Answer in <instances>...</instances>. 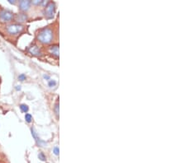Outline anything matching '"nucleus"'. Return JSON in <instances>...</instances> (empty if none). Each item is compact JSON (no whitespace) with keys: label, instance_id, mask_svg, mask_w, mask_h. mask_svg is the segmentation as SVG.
I'll use <instances>...</instances> for the list:
<instances>
[{"label":"nucleus","instance_id":"obj_1","mask_svg":"<svg viewBox=\"0 0 186 163\" xmlns=\"http://www.w3.org/2000/svg\"><path fill=\"white\" fill-rule=\"evenodd\" d=\"M37 38L42 44H50L53 40V31L49 27H44L39 30Z\"/></svg>","mask_w":186,"mask_h":163},{"label":"nucleus","instance_id":"obj_2","mask_svg":"<svg viewBox=\"0 0 186 163\" xmlns=\"http://www.w3.org/2000/svg\"><path fill=\"white\" fill-rule=\"evenodd\" d=\"M24 26L19 23H14V24H10L6 27L7 33L9 35H18L21 33L22 30H24Z\"/></svg>","mask_w":186,"mask_h":163},{"label":"nucleus","instance_id":"obj_3","mask_svg":"<svg viewBox=\"0 0 186 163\" xmlns=\"http://www.w3.org/2000/svg\"><path fill=\"white\" fill-rule=\"evenodd\" d=\"M13 13L6 9L0 10V21L2 22H9L13 19Z\"/></svg>","mask_w":186,"mask_h":163},{"label":"nucleus","instance_id":"obj_4","mask_svg":"<svg viewBox=\"0 0 186 163\" xmlns=\"http://www.w3.org/2000/svg\"><path fill=\"white\" fill-rule=\"evenodd\" d=\"M55 11V3L53 2H50L47 3V5L46 6V9H45V15L47 18H52L54 17Z\"/></svg>","mask_w":186,"mask_h":163},{"label":"nucleus","instance_id":"obj_5","mask_svg":"<svg viewBox=\"0 0 186 163\" xmlns=\"http://www.w3.org/2000/svg\"><path fill=\"white\" fill-rule=\"evenodd\" d=\"M31 131H32V137L34 138V139L36 140L37 145H38L39 147H46V142L42 141V140L40 139V138H38V136H37V132L35 131V129H34L33 128H32V129H31Z\"/></svg>","mask_w":186,"mask_h":163},{"label":"nucleus","instance_id":"obj_6","mask_svg":"<svg viewBox=\"0 0 186 163\" xmlns=\"http://www.w3.org/2000/svg\"><path fill=\"white\" fill-rule=\"evenodd\" d=\"M31 4H32V2H31V1L22 0V1H20V2H19V8H20V10H22V11L26 12V11H28V9L30 8Z\"/></svg>","mask_w":186,"mask_h":163},{"label":"nucleus","instance_id":"obj_7","mask_svg":"<svg viewBox=\"0 0 186 163\" xmlns=\"http://www.w3.org/2000/svg\"><path fill=\"white\" fill-rule=\"evenodd\" d=\"M28 52L34 56H40L42 54V52L40 50L39 47L37 45H32L28 49Z\"/></svg>","mask_w":186,"mask_h":163},{"label":"nucleus","instance_id":"obj_8","mask_svg":"<svg viewBox=\"0 0 186 163\" xmlns=\"http://www.w3.org/2000/svg\"><path fill=\"white\" fill-rule=\"evenodd\" d=\"M50 53L55 58L59 57V45H54L50 46L49 48Z\"/></svg>","mask_w":186,"mask_h":163},{"label":"nucleus","instance_id":"obj_9","mask_svg":"<svg viewBox=\"0 0 186 163\" xmlns=\"http://www.w3.org/2000/svg\"><path fill=\"white\" fill-rule=\"evenodd\" d=\"M27 18H28V17H27L26 14H24V13H19V14H18L17 17H16V20L18 21V22L19 21H20V22H22V21H26Z\"/></svg>","mask_w":186,"mask_h":163},{"label":"nucleus","instance_id":"obj_10","mask_svg":"<svg viewBox=\"0 0 186 163\" xmlns=\"http://www.w3.org/2000/svg\"><path fill=\"white\" fill-rule=\"evenodd\" d=\"M20 109H21V110L23 113H28V106H27V105H24V104H22V105H20Z\"/></svg>","mask_w":186,"mask_h":163},{"label":"nucleus","instance_id":"obj_11","mask_svg":"<svg viewBox=\"0 0 186 163\" xmlns=\"http://www.w3.org/2000/svg\"><path fill=\"white\" fill-rule=\"evenodd\" d=\"M25 120H26V121H27L28 123H31V122H32V116L30 114L27 113V114L25 115Z\"/></svg>","mask_w":186,"mask_h":163},{"label":"nucleus","instance_id":"obj_12","mask_svg":"<svg viewBox=\"0 0 186 163\" xmlns=\"http://www.w3.org/2000/svg\"><path fill=\"white\" fill-rule=\"evenodd\" d=\"M38 158H39L41 161H46V156H45V154L43 153V152H40V153L38 154Z\"/></svg>","mask_w":186,"mask_h":163},{"label":"nucleus","instance_id":"obj_13","mask_svg":"<svg viewBox=\"0 0 186 163\" xmlns=\"http://www.w3.org/2000/svg\"><path fill=\"white\" fill-rule=\"evenodd\" d=\"M48 86L50 88H53V87H55L56 86V82L55 80H50L49 82H48Z\"/></svg>","mask_w":186,"mask_h":163},{"label":"nucleus","instance_id":"obj_14","mask_svg":"<svg viewBox=\"0 0 186 163\" xmlns=\"http://www.w3.org/2000/svg\"><path fill=\"white\" fill-rule=\"evenodd\" d=\"M26 78H27V77H26V75H25V74H23V73H22V74H20V75L18 76V79L22 82L24 81V80H26Z\"/></svg>","mask_w":186,"mask_h":163},{"label":"nucleus","instance_id":"obj_15","mask_svg":"<svg viewBox=\"0 0 186 163\" xmlns=\"http://www.w3.org/2000/svg\"><path fill=\"white\" fill-rule=\"evenodd\" d=\"M55 115H56V116H59V104L57 103V104H55Z\"/></svg>","mask_w":186,"mask_h":163},{"label":"nucleus","instance_id":"obj_16","mask_svg":"<svg viewBox=\"0 0 186 163\" xmlns=\"http://www.w3.org/2000/svg\"><path fill=\"white\" fill-rule=\"evenodd\" d=\"M32 4H34V5H41V4H42V1H38V0H35V1H32Z\"/></svg>","mask_w":186,"mask_h":163},{"label":"nucleus","instance_id":"obj_17","mask_svg":"<svg viewBox=\"0 0 186 163\" xmlns=\"http://www.w3.org/2000/svg\"><path fill=\"white\" fill-rule=\"evenodd\" d=\"M53 152H54V154H55V155L58 156V155H59V148H58V147H55V148H54V149H53Z\"/></svg>","mask_w":186,"mask_h":163},{"label":"nucleus","instance_id":"obj_18","mask_svg":"<svg viewBox=\"0 0 186 163\" xmlns=\"http://www.w3.org/2000/svg\"><path fill=\"white\" fill-rule=\"evenodd\" d=\"M43 78H44L45 79H46V80H50V76L46 75V74H45V75H43Z\"/></svg>","mask_w":186,"mask_h":163},{"label":"nucleus","instance_id":"obj_19","mask_svg":"<svg viewBox=\"0 0 186 163\" xmlns=\"http://www.w3.org/2000/svg\"><path fill=\"white\" fill-rule=\"evenodd\" d=\"M16 90L20 91L21 90V87H20V86H16Z\"/></svg>","mask_w":186,"mask_h":163},{"label":"nucleus","instance_id":"obj_20","mask_svg":"<svg viewBox=\"0 0 186 163\" xmlns=\"http://www.w3.org/2000/svg\"><path fill=\"white\" fill-rule=\"evenodd\" d=\"M8 2H9L10 3H12V4H14V3H15V1H12V0H9Z\"/></svg>","mask_w":186,"mask_h":163}]
</instances>
